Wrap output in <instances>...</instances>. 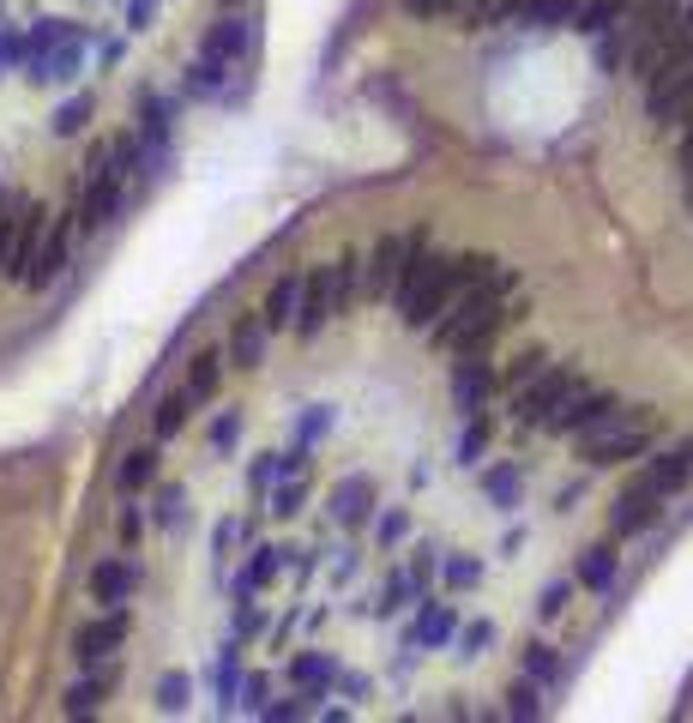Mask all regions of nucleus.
<instances>
[{
    "mask_svg": "<svg viewBox=\"0 0 693 723\" xmlns=\"http://www.w3.org/2000/svg\"><path fill=\"white\" fill-rule=\"evenodd\" d=\"M543 368H549V356H519V368H513V374H507V387H513V392H525L530 380L543 374Z\"/></svg>",
    "mask_w": 693,
    "mask_h": 723,
    "instance_id": "412c9836",
    "label": "nucleus"
},
{
    "mask_svg": "<svg viewBox=\"0 0 693 723\" xmlns=\"http://www.w3.org/2000/svg\"><path fill=\"white\" fill-rule=\"evenodd\" d=\"M652 115L657 121H693V61L652 79Z\"/></svg>",
    "mask_w": 693,
    "mask_h": 723,
    "instance_id": "6e6552de",
    "label": "nucleus"
},
{
    "mask_svg": "<svg viewBox=\"0 0 693 723\" xmlns=\"http://www.w3.org/2000/svg\"><path fill=\"white\" fill-rule=\"evenodd\" d=\"M139 530H145V519H139V507H127V512H121V537L133 543V537H139Z\"/></svg>",
    "mask_w": 693,
    "mask_h": 723,
    "instance_id": "a878e982",
    "label": "nucleus"
},
{
    "mask_svg": "<svg viewBox=\"0 0 693 723\" xmlns=\"http://www.w3.org/2000/svg\"><path fill=\"white\" fill-rule=\"evenodd\" d=\"M489 260H465V254H417L410 260V272L398 277V314H404V326H435L440 314H447V302L459 296L470 277L482 272Z\"/></svg>",
    "mask_w": 693,
    "mask_h": 723,
    "instance_id": "f257e3e1",
    "label": "nucleus"
},
{
    "mask_svg": "<svg viewBox=\"0 0 693 723\" xmlns=\"http://www.w3.org/2000/svg\"><path fill=\"white\" fill-rule=\"evenodd\" d=\"M622 12H627V0H592V7L579 12V31H592V37H609L615 25H622Z\"/></svg>",
    "mask_w": 693,
    "mask_h": 723,
    "instance_id": "6ab92c4d",
    "label": "nucleus"
},
{
    "mask_svg": "<svg viewBox=\"0 0 693 723\" xmlns=\"http://www.w3.org/2000/svg\"><path fill=\"white\" fill-rule=\"evenodd\" d=\"M615 573H622V560H615L609 543L585 549V560H579V585H585V592H609V585H615Z\"/></svg>",
    "mask_w": 693,
    "mask_h": 723,
    "instance_id": "2eb2a0df",
    "label": "nucleus"
},
{
    "mask_svg": "<svg viewBox=\"0 0 693 723\" xmlns=\"http://www.w3.org/2000/svg\"><path fill=\"white\" fill-rule=\"evenodd\" d=\"M247 19H224V25H212V37H205V55L199 61H212V67H230V61H242L247 55Z\"/></svg>",
    "mask_w": 693,
    "mask_h": 723,
    "instance_id": "9b49d317",
    "label": "nucleus"
},
{
    "mask_svg": "<svg viewBox=\"0 0 693 723\" xmlns=\"http://www.w3.org/2000/svg\"><path fill=\"white\" fill-rule=\"evenodd\" d=\"M139 133H145V145H152V152L169 139V102L164 97H145V127Z\"/></svg>",
    "mask_w": 693,
    "mask_h": 723,
    "instance_id": "aec40b11",
    "label": "nucleus"
},
{
    "mask_svg": "<svg viewBox=\"0 0 693 723\" xmlns=\"http://www.w3.org/2000/svg\"><path fill=\"white\" fill-rule=\"evenodd\" d=\"M422 242H429L422 229H392V235H380V247L368 254V296H387V290H398V277L410 272V260L422 254Z\"/></svg>",
    "mask_w": 693,
    "mask_h": 723,
    "instance_id": "39448f33",
    "label": "nucleus"
},
{
    "mask_svg": "<svg viewBox=\"0 0 693 723\" xmlns=\"http://www.w3.org/2000/svg\"><path fill=\"white\" fill-rule=\"evenodd\" d=\"M645 447H652V417L622 410V404H615L609 417H597L592 428H579L585 465H622V459H640Z\"/></svg>",
    "mask_w": 693,
    "mask_h": 723,
    "instance_id": "7ed1b4c3",
    "label": "nucleus"
},
{
    "mask_svg": "<svg viewBox=\"0 0 693 723\" xmlns=\"http://www.w3.org/2000/svg\"><path fill=\"white\" fill-rule=\"evenodd\" d=\"M410 12H440V7H452V0H404Z\"/></svg>",
    "mask_w": 693,
    "mask_h": 723,
    "instance_id": "cd10ccee",
    "label": "nucleus"
},
{
    "mask_svg": "<svg viewBox=\"0 0 693 723\" xmlns=\"http://www.w3.org/2000/svg\"><path fill=\"white\" fill-rule=\"evenodd\" d=\"M67 247H72V229H67V224H49V229H42V242H37V254H31V265H25V277H19V284H25V290H49L55 277H61V265H67Z\"/></svg>",
    "mask_w": 693,
    "mask_h": 723,
    "instance_id": "0eeeda50",
    "label": "nucleus"
},
{
    "mask_svg": "<svg viewBox=\"0 0 693 723\" xmlns=\"http://www.w3.org/2000/svg\"><path fill=\"white\" fill-rule=\"evenodd\" d=\"M217 380H224V350H199L194 362H187V404H212Z\"/></svg>",
    "mask_w": 693,
    "mask_h": 723,
    "instance_id": "f8f14e48",
    "label": "nucleus"
},
{
    "mask_svg": "<svg viewBox=\"0 0 693 723\" xmlns=\"http://www.w3.org/2000/svg\"><path fill=\"white\" fill-rule=\"evenodd\" d=\"M103 693H109V675H85V682H72L67 693V717H91L103 705Z\"/></svg>",
    "mask_w": 693,
    "mask_h": 723,
    "instance_id": "f3484780",
    "label": "nucleus"
},
{
    "mask_svg": "<svg viewBox=\"0 0 693 723\" xmlns=\"http://www.w3.org/2000/svg\"><path fill=\"white\" fill-rule=\"evenodd\" d=\"M687 194H693V182H687Z\"/></svg>",
    "mask_w": 693,
    "mask_h": 723,
    "instance_id": "c85d7f7f",
    "label": "nucleus"
},
{
    "mask_svg": "<svg viewBox=\"0 0 693 723\" xmlns=\"http://www.w3.org/2000/svg\"><path fill=\"white\" fill-rule=\"evenodd\" d=\"M687 477H693V440H682L675 452H663L657 465H645L640 482H627V495L615 500V537H640V530L657 519V507L682 489Z\"/></svg>",
    "mask_w": 693,
    "mask_h": 723,
    "instance_id": "f03ea898",
    "label": "nucleus"
},
{
    "mask_svg": "<svg viewBox=\"0 0 693 723\" xmlns=\"http://www.w3.org/2000/svg\"><path fill=\"white\" fill-rule=\"evenodd\" d=\"M230 7H235V0H230Z\"/></svg>",
    "mask_w": 693,
    "mask_h": 723,
    "instance_id": "c756f323",
    "label": "nucleus"
},
{
    "mask_svg": "<svg viewBox=\"0 0 693 723\" xmlns=\"http://www.w3.org/2000/svg\"><path fill=\"white\" fill-rule=\"evenodd\" d=\"M133 592H139V567H133V560H97L91 567V597L97 603H127Z\"/></svg>",
    "mask_w": 693,
    "mask_h": 723,
    "instance_id": "1a4fd4ad",
    "label": "nucleus"
},
{
    "mask_svg": "<svg viewBox=\"0 0 693 723\" xmlns=\"http://www.w3.org/2000/svg\"><path fill=\"white\" fill-rule=\"evenodd\" d=\"M682 169H687V182H693V121H687V139H682Z\"/></svg>",
    "mask_w": 693,
    "mask_h": 723,
    "instance_id": "bb28decb",
    "label": "nucleus"
},
{
    "mask_svg": "<svg viewBox=\"0 0 693 723\" xmlns=\"http://www.w3.org/2000/svg\"><path fill=\"white\" fill-rule=\"evenodd\" d=\"M157 519H164L169 530H175V525H182V495H175V489L164 495V507H157Z\"/></svg>",
    "mask_w": 693,
    "mask_h": 723,
    "instance_id": "393cba45",
    "label": "nucleus"
},
{
    "mask_svg": "<svg viewBox=\"0 0 693 723\" xmlns=\"http://www.w3.org/2000/svg\"><path fill=\"white\" fill-rule=\"evenodd\" d=\"M187 417H194V404H187V392H169L164 404H157V417H152V428H157V440L182 434V428H187Z\"/></svg>",
    "mask_w": 693,
    "mask_h": 723,
    "instance_id": "a211bd4d",
    "label": "nucleus"
},
{
    "mask_svg": "<svg viewBox=\"0 0 693 723\" xmlns=\"http://www.w3.org/2000/svg\"><path fill=\"white\" fill-rule=\"evenodd\" d=\"M525 670L537 675V682H555V657H549V645H530V657H525Z\"/></svg>",
    "mask_w": 693,
    "mask_h": 723,
    "instance_id": "4be33fe9",
    "label": "nucleus"
},
{
    "mask_svg": "<svg viewBox=\"0 0 693 723\" xmlns=\"http://www.w3.org/2000/svg\"><path fill=\"white\" fill-rule=\"evenodd\" d=\"M489 368H482L477 356H465V368L452 374V398H459V410H482V398H489Z\"/></svg>",
    "mask_w": 693,
    "mask_h": 723,
    "instance_id": "4468645a",
    "label": "nucleus"
},
{
    "mask_svg": "<svg viewBox=\"0 0 693 723\" xmlns=\"http://www.w3.org/2000/svg\"><path fill=\"white\" fill-rule=\"evenodd\" d=\"M265 344H272V326H265V314L235 320V332H230V362L260 368V362H265Z\"/></svg>",
    "mask_w": 693,
    "mask_h": 723,
    "instance_id": "9d476101",
    "label": "nucleus"
},
{
    "mask_svg": "<svg viewBox=\"0 0 693 723\" xmlns=\"http://www.w3.org/2000/svg\"><path fill=\"white\" fill-rule=\"evenodd\" d=\"M152 477H157V452H152V447H133L127 459H121V470H115V482H121V495H139Z\"/></svg>",
    "mask_w": 693,
    "mask_h": 723,
    "instance_id": "dca6fc26",
    "label": "nucleus"
},
{
    "mask_svg": "<svg viewBox=\"0 0 693 723\" xmlns=\"http://www.w3.org/2000/svg\"><path fill=\"white\" fill-rule=\"evenodd\" d=\"M85 115H91V102H85V97H79V102H67V109L55 115V133H72V127L85 121Z\"/></svg>",
    "mask_w": 693,
    "mask_h": 723,
    "instance_id": "5701e85b",
    "label": "nucleus"
},
{
    "mask_svg": "<svg viewBox=\"0 0 693 723\" xmlns=\"http://www.w3.org/2000/svg\"><path fill=\"white\" fill-rule=\"evenodd\" d=\"M573 392H585V380H579V374H567V368H543V374L530 380L525 392H513V410H519V422H525V428H549V422L567 410V398H573Z\"/></svg>",
    "mask_w": 693,
    "mask_h": 723,
    "instance_id": "20e7f679",
    "label": "nucleus"
},
{
    "mask_svg": "<svg viewBox=\"0 0 693 723\" xmlns=\"http://www.w3.org/2000/svg\"><path fill=\"white\" fill-rule=\"evenodd\" d=\"M567 597H573V579H555V585H549V592H543V609H549V615H555V609H562V603H567Z\"/></svg>",
    "mask_w": 693,
    "mask_h": 723,
    "instance_id": "b1692460",
    "label": "nucleus"
},
{
    "mask_svg": "<svg viewBox=\"0 0 693 723\" xmlns=\"http://www.w3.org/2000/svg\"><path fill=\"white\" fill-rule=\"evenodd\" d=\"M296 296H302V277H296V272L277 277L272 296H265V326H272V332H290V326H296Z\"/></svg>",
    "mask_w": 693,
    "mask_h": 723,
    "instance_id": "ddd939ff",
    "label": "nucleus"
},
{
    "mask_svg": "<svg viewBox=\"0 0 693 723\" xmlns=\"http://www.w3.org/2000/svg\"><path fill=\"white\" fill-rule=\"evenodd\" d=\"M127 639V609H109V615H97V622H85L79 627V639H72V652H79L85 670H97V663H109L115 657V645Z\"/></svg>",
    "mask_w": 693,
    "mask_h": 723,
    "instance_id": "423d86ee",
    "label": "nucleus"
}]
</instances>
